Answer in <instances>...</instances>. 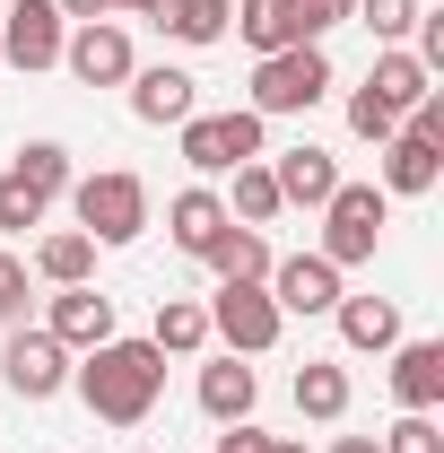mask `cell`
I'll use <instances>...</instances> for the list:
<instances>
[{
  "label": "cell",
  "instance_id": "6da1fadb",
  "mask_svg": "<svg viewBox=\"0 0 444 453\" xmlns=\"http://www.w3.org/2000/svg\"><path fill=\"white\" fill-rule=\"evenodd\" d=\"M70 393L88 401L105 427H149V410L166 393V357H157L149 340L113 332L105 349H88V366H70Z\"/></svg>",
  "mask_w": 444,
  "mask_h": 453
},
{
  "label": "cell",
  "instance_id": "7a4b0ae2",
  "mask_svg": "<svg viewBox=\"0 0 444 453\" xmlns=\"http://www.w3.org/2000/svg\"><path fill=\"white\" fill-rule=\"evenodd\" d=\"M70 210H79V235H96V244H140L149 235V183L131 166H96L70 183Z\"/></svg>",
  "mask_w": 444,
  "mask_h": 453
},
{
  "label": "cell",
  "instance_id": "3957f363",
  "mask_svg": "<svg viewBox=\"0 0 444 453\" xmlns=\"http://www.w3.org/2000/svg\"><path fill=\"white\" fill-rule=\"evenodd\" d=\"M183 131V166L201 174H235V166H253V157H271V122L253 105H235V113H192V122H174Z\"/></svg>",
  "mask_w": 444,
  "mask_h": 453
},
{
  "label": "cell",
  "instance_id": "277c9868",
  "mask_svg": "<svg viewBox=\"0 0 444 453\" xmlns=\"http://www.w3.org/2000/svg\"><path fill=\"white\" fill-rule=\"evenodd\" d=\"M323 96H332V53H323V44H287V53L253 61V113H262V122L314 113Z\"/></svg>",
  "mask_w": 444,
  "mask_h": 453
},
{
  "label": "cell",
  "instance_id": "5b68a950",
  "mask_svg": "<svg viewBox=\"0 0 444 453\" xmlns=\"http://www.w3.org/2000/svg\"><path fill=\"white\" fill-rule=\"evenodd\" d=\"M279 332H287V314L271 305L262 280H218V296H210V340H218L226 357H271Z\"/></svg>",
  "mask_w": 444,
  "mask_h": 453
},
{
  "label": "cell",
  "instance_id": "8992f818",
  "mask_svg": "<svg viewBox=\"0 0 444 453\" xmlns=\"http://www.w3.org/2000/svg\"><path fill=\"white\" fill-rule=\"evenodd\" d=\"M384 183H340L332 201H323V262L332 271H357V262H375V244H384Z\"/></svg>",
  "mask_w": 444,
  "mask_h": 453
},
{
  "label": "cell",
  "instance_id": "52a82bcc",
  "mask_svg": "<svg viewBox=\"0 0 444 453\" xmlns=\"http://www.w3.org/2000/svg\"><path fill=\"white\" fill-rule=\"evenodd\" d=\"M0 384H9L18 401L70 393V349H61L44 323H9V340H0Z\"/></svg>",
  "mask_w": 444,
  "mask_h": 453
},
{
  "label": "cell",
  "instance_id": "ba28073f",
  "mask_svg": "<svg viewBox=\"0 0 444 453\" xmlns=\"http://www.w3.org/2000/svg\"><path fill=\"white\" fill-rule=\"evenodd\" d=\"M61 35H70V18H61L53 0H9V18H0V61L9 70H61Z\"/></svg>",
  "mask_w": 444,
  "mask_h": 453
},
{
  "label": "cell",
  "instance_id": "9c48e42d",
  "mask_svg": "<svg viewBox=\"0 0 444 453\" xmlns=\"http://www.w3.org/2000/svg\"><path fill=\"white\" fill-rule=\"evenodd\" d=\"M61 70H70L79 88H122V79L140 70V53H131V35H122L113 18H88V27L61 35Z\"/></svg>",
  "mask_w": 444,
  "mask_h": 453
},
{
  "label": "cell",
  "instance_id": "30bf717a",
  "mask_svg": "<svg viewBox=\"0 0 444 453\" xmlns=\"http://www.w3.org/2000/svg\"><path fill=\"white\" fill-rule=\"evenodd\" d=\"M271 305L279 314H332L340 296H348V288H340V271L332 262H323V253H287V262H271Z\"/></svg>",
  "mask_w": 444,
  "mask_h": 453
},
{
  "label": "cell",
  "instance_id": "8fae6325",
  "mask_svg": "<svg viewBox=\"0 0 444 453\" xmlns=\"http://www.w3.org/2000/svg\"><path fill=\"white\" fill-rule=\"evenodd\" d=\"M44 332H53L70 357L105 349V340H113V296H105V288H53V305H44Z\"/></svg>",
  "mask_w": 444,
  "mask_h": 453
},
{
  "label": "cell",
  "instance_id": "7c38bea8",
  "mask_svg": "<svg viewBox=\"0 0 444 453\" xmlns=\"http://www.w3.org/2000/svg\"><path fill=\"white\" fill-rule=\"evenodd\" d=\"M271 183H279L287 210H323V201L340 192V157H332V149H314V140H296V149H279V157H271Z\"/></svg>",
  "mask_w": 444,
  "mask_h": 453
},
{
  "label": "cell",
  "instance_id": "4fadbf2b",
  "mask_svg": "<svg viewBox=\"0 0 444 453\" xmlns=\"http://www.w3.org/2000/svg\"><path fill=\"white\" fill-rule=\"evenodd\" d=\"M122 88H131V113H140V122H157V131L201 113V79H192V70H174V61H157V70H131Z\"/></svg>",
  "mask_w": 444,
  "mask_h": 453
},
{
  "label": "cell",
  "instance_id": "5bb4252c",
  "mask_svg": "<svg viewBox=\"0 0 444 453\" xmlns=\"http://www.w3.org/2000/svg\"><path fill=\"white\" fill-rule=\"evenodd\" d=\"M392 401L401 410H436L444 401V340H392Z\"/></svg>",
  "mask_w": 444,
  "mask_h": 453
},
{
  "label": "cell",
  "instance_id": "9a60e30c",
  "mask_svg": "<svg viewBox=\"0 0 444 453\" xmlns=\"http://www.w3.org/2000/svg\"><path fill=\"white\" fill-rule=\"evenodd\" d=\"M226 226H235V219H226V192H210V183H183V192L166 201V235L183 244V253H192V262L218 244Z\"/></svg>",
  "mask_w": 444,
  "mask_h": 453
},
{
  "label": "cell",
  "instance_id": "2e32d148",
  "mask_svg": "<svg viewBox=\"0 0 444 453\" xmlns=\"http://www.w3.org/2000/svg\"><path fill=\"white\" fill-rule=\"evenodd\" d=\"M436 183H444V149L392 131L384 140V201H418V192H436Z\"/></svg>",
  "mask_w": 444,
  "mask_h": 453
},
{
  "label": "cell",
  "instance_id": "e0dca14e",
  "mask_svg": "<svg viewBox=\"0 0 444 453\" xmlns=\"http://www.w3.org/2000/svg\"><path fill=\"white\" fill-rule=\"evenodd\" d=\"M253 401H262V375H253L244 357H210V366H201V410H210L218 427L253 418Z\"/></svg>",
  "mask_w": 444,
  "mask_h": 453
},
{
  "label": "cell",
  "instance_id": "ac0fdd59",
  "mask_svg": "<svg viewBox=\"0 0 444 453\" xmlns=\"http://www.w3.org/2000/svg\"><path fill=\"white\" fill-rule=\"evenodd\" d=\"M366 96H384L392 113H410L418 96H436V79H427V61L410 53V44H384V53H375V70H366Z\"/></svg>",
  "mask_w": 444,
  "mask_h": 453
},
{
  "label": "cell",
  "instance_id": "d6986e66",
  "mask_svg": "<svg viewBox=\"0 0 444 453\" xmlns=\"http://www.w3.org/2000/svg\"><path fill=\"white\" fill-rule=\"evenodd\" d=\"M332 323H340V340H348V349L384 357L392 340H401V305H392V296H340V305H332Z\"/></svg>",
  "mask_w": 444,
  "mask_h": 453
},
{
  "label": "cell",
  "instance_id": "ffe728a7",
  "mask_svg": "<svg viewBox=\"0 0 444 453\" xmlns=\"http://www.w3.org/2000/svg\"><path fill=\"white\" fill-rule=\"evenodd\" d=\"M35 280H44V288H88V280H96V235L53 226V235L35 244Z\"/></svg>",
  "mask_w": 444,
  "mask_h": 453
},
{
  "label": "cell",
  "instance_id": "44dd1931",
  "mask_svg": "<svg viewBox=\"0 0 444 453\" xmlns=\"http://www.w3.org/2000/svg\"><path fill=\"white\" fill-rule=\"evenodd\" d=\"M348 393H357V384H348L340 357H305V366H296V410H305V418H323V427L348 418Z\"/></svg>",
  "mask_w": 444,
  "mask_h": 453
},
{
  "label": "cell",
  "instance_id": "7402d4cb",
  "mask_svg": "<svg viewBox=\"0 0 444 453\" xmlns=\"http://www.w3.org/2000/svg\"><path fill=\"white\" fill-rule=\"evenodd\" d=\"M149 349H157V357H201V349H210V305L166 296V305H157V323H149Z\"/></svg>",
  "mask_w": 444,
  "mask_h": 453
},
{
  "label": "cell",
  "instance_id": "603a6c76",
  "mask_svg": "<svg viewBox=\"0 0 444 453\" xmlns=\"http://www.w3.org/2000/svg\"><path fill=\"white\" fill-rule=\"evenodd\" d=\"M201 262H210V271H218V280H271V235H262V226H226L218 244H210V253H201Z\"/></svg>",
  "mask_w": 444,
  "mask_h": 453
},
{
  "label": "cell",
  "instance_id": "cb8c5ba5",
  "mask_svg": "<svg viewBox=\"0 0 444 453\" xmlns=\"http://www.w3.org/2000/svg\"><path fill=\"white\" fill-rule=\"evenodd\" d=\"M235 35L253 44V61H262V53H287V44H305V35H296V18H287V0H235Z\"/></svg>",
  "mask_w": 444,
  "mask_h": 453
},
{
  "label": "cell",
  "instance_id": "d4e9b609",
  "mask_svg": "<svg viewBox=\"0 0 444 453\" xmlns=\"http://www.w3.org/2000/svg\"><path fill=\"white\" fill-rule=\"evenodd\" d=\"M287 201H279V183H271V157H253V166H235V201H226V219L235 226H271Z\"/></svg>",
  "mask_w": 444,
  "mask_h": 453
},
{
  "label": "cell",
  "instance_id": "484cf974",
  "mask_svg": "<svg viewBox=\"0 0 444 453\" xmlns=\"http://www.w3.org/2000/svg\"><path fill=\"white\" fill-rule=\"evenodd\" d=\"M18 183H27V192H44V201H61V192H70V183H79V174H70V149H61V140H27V149H18Z\"/></svg>",
  "mask_w": 444,
  "mask_h": 453
},
{
  "label": "cell",
  "instance_id": "4316f807",
  "mask_svg": "<svg viewBox=\"0 0 444 453\" xmlns=\"http://www.w3.org/2000/svg\"><path fill=\"white\" fill-rule=\"evenodd\" d=\"M226 27H235V0H174V9H166L174 44H218Z\"/></svg>",
  "mask_w": 444,
  "mask_h": 453
},
{
  "label": "cell",
  "instance_id": "83f0119b",
  "mask_svg": "<svg viewBox=\"0 0 444 453\" xmlns=\"http://www.w3.org/2000/svg\"><path fill=\"white\" fill-rule=\"evenodd\" d=\"M375 445H384V453H444V427H436V410H401Z\"/></svg>",
  "mask_w": 444,
  "mask_h": 453
},
{
  "label": "cell",
  "instance_id": "f1b7e54d",
  "mask_svg": "<svg viewBox=\"0 0 444 453\" xmlns=\"http://www.w3.org/2000/svg\"><path fill=\"white\" fill-rule=\"evenodd\" d=\"M427 0H357V27H375V44H410Z\"/></svg>",
  "mask_w": 444,
  "mask_h": 453
},
{
  "label": "cell",
  "instance_id": "f546056e",
  "mask_svg": "<svg viewBox=\"0 0 444 453\" xmlns=\"http://www.w3.org/2000/svg\"><path fill=\"white\" fill-rule=\"evenodd\" d=\"M44 210H53L44 192H27L18 174H0V235H27V226H44Z\"/></svg>",
  "mask_w": 444,
  "mask_h": 453
},
{
  "label": "cell",
  "instance_id": "4dcf8cb0",
  "mask_svg": "<svg viewBox=\"0 0 444 453\" xmlns=\"http://www.w3.org/2000/svg\"><path fill=\"white\" fill-rule=\"evenodd\" d=\"M287 18H296V35H305V44H323L332 27L357 18V0H287Z\"/></svg>",
  "mask_w": 444,
  "mask_h": 453
},
{
  "label": "cell",
  "instance_id": "1f68e13d",
  "mask_svg": "<svg viewBox=\"0 0 444 453\" xmlns=\"http://www.w3.org/2000/svg\"><path fill=\"white\" fill-rule=\"evenodd\" d=\"M348 131H357V140H375V149H384L392 131H401V113H392L384 96H366V88H357V96H348Z\"/></svg>",
  "mask_w": 444,
  "mask_h": 453
},
{
  "label": "cell",
  "instance_id": "d6a6232c",
  "mask_svg": "<svg viewBox=\"0 0 444 453\" xmlns=\"http://www.w3.org/2000/svg\"><path fill=\"white\" fill-rule=\"evenodd\" d=\"M9 323H27V262L18 253H0V332Z\"/></svg>",
  "mask_w": 444,
  "mask_h": 453
},
{
  "label": "cell",
  "instance_id": "836d02e7",
  "mask_svg": "<svg viewBox=\"0 0 444 453\" xmlns=\"http://www.w3.org/2000/svg\"><path fill=\"white\" fill-rule=\"evenodd\" d=\"M262 436H271V427H253V418H235V427H226V436H218L210 453H262Z\"/></svg>",
  "mask_w": 444,
  "mask_h": 453
},
{
  "label": "cell",
  "instance_id": "e575fe53",
  "mask_svg": "<svg viewBox=\"0 0 444 453\" xmlns=\"http://www.w3.org/2000/svg\"><path fill=\"white\" fill-rule=\"evenodd\" d=\"M53 9H61V18H70V27H88V18H113L105 0H53Z\"/></svg>",
  "mask_w": 444,
  "mask_h": 453
},
{
  "label": "cell",
  "instance_id": "d590c367",
  "mask_svg": "<svg viewBox=\"0 0 444 453\" xmlns=\"http://www.w3.org/2000/svg\"><path fill=\"white\" fill-rule=\"evenodd\" d=\"M332 453H384V445H375V436H340Z\"/></svg>",
  "mask_w": 444,
  "mask_h": 453
},
{
  "label": "cell",
  "instance_id": "8d00e7d4",
  "mask_svg": "<svg viewBox=\"0 0 444 453\" xmlns=\"http://www.w3.org/2000/svg\"><path fill=\"white\" fill-rule=\"evenodd\" d=\"M262 453H305V445H296V436H262Z\"/></svg>",
  "mask_w": 444,
  "mask_h": 453
},
{
  "label": "cell",
  "instance_id": "74e56055",
  "mask_svg": "<svg viewBox=\"0 0 444 453\" xmlns=\"http://www.w3.org/2000/svg\"><path fill=\"white\" fill-rule=\"evenodd\" d=\"M105 9H131V18H149V0H105Z\"/></svg>",
  "mask_w": 444,
  "mask_h": 453
},
{
  "label": "cell",
  "instance_id": "f35d334b",
  "mask_svg": "<svg viewBox=\"0 0 444 453\" xmlns=\"http://www.w3.org/2000/svg\"><path fill=\"white\" fill-rule=\"evenodd\" d=\"M131 453H149V445H131Z\"/></svg>",
  "mask_w": 444,
  "mask_h": 453
}]
</instances>
